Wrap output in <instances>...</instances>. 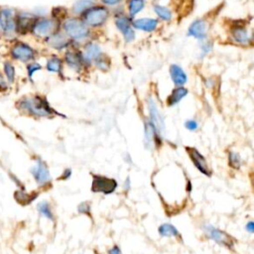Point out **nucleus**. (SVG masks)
<instances>
[{
	"instance_id": "1",
	"label": "nucleus",
	"mask_w": 254,
	"mask_h": 254,
	"mask_svg": "<svg viewBox=\"0 0 254 254\" xmlns=\"http://www.w3.org/2000/svg\"><path fill=\"white\" fill-rule=\"evenodd\" d=\"M16 109L23 115L34 118H46L55 114L48 100L39 94H26L15 102Z\"/></svg>"
},
{
	"instance_id": "2",
	"label": "nucleus",
	"mask_w": 254,
	"mask_h": 254,
	"mask_svg": "<svg viewBox=\"0 0 254 254\" xmlns=\"http://www.w3.org/2000/svg\"><path fill=\"white\" fill-rule=\"evenodd\" d=\"M5 58L9 59L13 63L26 64L30 62L36 61L37 51L29 43L21 39H17L8 43Z\"/></svg>"
},
{
	"instance_id": "3",
	"label": "nucleus",
	"mask_w": 254,
	"mask_h": 254,
	"mask_svg": "<svg viewBox=\"0 0 254 254\" xmlns=\"http://www.w3.org/2000/svg\"><path fill=\"white\" fill-rule=\"evenodd\" d=\"M17 9L9 6H0V21L2 25V40L11 43L19 39L16 25Z\"/></svg>"
},
{
	"instance_id": "4",
	"label": "nucleus",
	"mask_w": 254,
	"mask_h": 254,
	"mask_svg": "<svg viewBox=\"0 0 254 254\" xmlns=\"http://www.w3.org/2000/svg\"><path fill=\"white\" fill-rule=\"evenodd\" d=\"M57 26V20L54 18L38 17L32 25L29 34L37 39H42L45 41L48 37L56 32Z\"/></svg>"
},
{
	"instance_id": "5",
	"label": "nucleus",
	"mask_w": 254,
	"mask_h": 254,
	"mask_svg": "<svg viewBox=\"0 0 254 254\" xmlns=\"http://www.w3.org/2000/svg\"><path fill=\"white\" fill-rule=\"evenodd\" d=\"M35 163L30 169V173L40 188H47L51 185L52 178L47 163L40 157L35 158Z\"/></svg>"
},
{
	"instance_id": "6",
	"label": "nucleus",
	"mask_w": 254,
	"mask_h": 254,
	"mask_svg": "<svg viewBox=\"0 0 254 254\" xmlns=\"http://www.w3.org/2000/svg\"><path fill=\"white\" fill-rule=\"evenodd\" d=\"M202 230L204 231L205 235L215 241L217 244L224 246L228 249H233L235 244V239L233 236H231L229 233H227L224 230H221L209 223H205L202 226Z\"/></svg>"
},
{
	"instance_id": "7",
	"label": "nucleus",
	"mask_w": 254,
	"mask_h": 254,
	"mask_svg": "<svg viewBox=\"0 0 254 254\" xmlns=\"http://www.w3.org/2000/svg\"><path fill=\"white\" fill-rule=\"evenodd\" d=\"M63 30L66 36L74 40H82L89 34L87 26L82 21L75 18L64 20L63 23Z\"/></svg>"
},
{
	"instance_id": "8",
	"label": "nucleus",
	"mask_w": 254,
	"mask_h": 254,
	"mask_svg": "<svg viewBox=\"0 0 254 254\" xmlns=\"http://www.w3.org/2000/svg\"><path fill=\"white\" fill-rule=\"evenodd\" d=\"M118 184L116 180L108 178L102 175L92 174V183H91V191L100 192L104 194H110L115 191Z\"/></svg>"
},
{
	"instance_id": "9",
	"label": "nucleus",
	"mask_w": 254,
	"mask_h": 254,
	"mask_svg": "<svg viewBox=\"0 0 254 254\" xmlns=\"http://www.w3.org/2000/svg\"><path fill=\"white\" fill-rule=\"evenodd\" d=\"M108 17V10L103 6H91L83 12V23L86 26L97 27L102 25Z\"/></svg>"
},
{
	"instance_id": "10",
	"label": "nucleus",
	"mask_w": 254,
	"mask_h": 254,
	"mask_svg": "<svg viewBox=\"0 0 254 254\" xmlns=\"http://www.w3.org/2000/svg\"><path fill=\"white\" fill-rule=\"evenodd\" d=\"M37 18L38 16L36 15V13L24 10H17L16 25L19 37L25 36L30 33L31 27Z\"/></svg>"
},
{
	"instance_id": "11",
	"label": "nucleus",
	"mask_w": 254,
	"mask_h": 254,
	"mask_svg": "<svg viewBox=\"0 0 254 254\" xmlns=\"http://www.w3.org/2000/svg\"><path fill=\"white\" fill-rule=\"evenodd\" d=\"M186 152L188 153L190 161L194 165V167L204 176L211 177L212 170L207 164L206 159L203 157V155L195 148L193 147H186Z\"/></svg>"
},
{
	"instance_id": "12",
	"label": "nucleus",
	"mask_w": 254,
	"mask_h": 254,
	"mask_svg": "<svg viewBox=\"0 0 254 254\" xmlns=\"http://www.w3.org/2000/svg\"><path fill=\"white\" fill-rule=\"evenodd\" d=\"M148 103V110H149V114H150V122L154 125V127L156 128V130L158 131V133L161 135V133L164 132V119L161 116V113L157 107V104L155 102V100L150 97L147 100Z\"/></svg>"
},
{
	"instance_id": "13",
	"label": "nucleus",
	"mask_w": 254,
	"mask_h": 254,
	"mask_svg": "<svg viewBox=\"0 0 254 254\" xmlns=\"http://www.w3.org/2000/svg\"><path fill=\"white\" fill-rule=\"evenodd\" d=\"M0 70L8 84L12 87V85H14L17 81V69L15 63L7 58L3 59L0 64Z\"/></svg>"
},
{
	"instance_id": "14",
	"label": "nucleus",
	"mask_w": 254,
	"mask_h": 254,
	"mask_svg": "<svg viewBox=\"0 0 254 254\" xmlns=\"http://www.w3.org/2000/svg\"><path fill=\"white\" fill-rule=\"evenodd\" d=\"M160 134L150 121L145 122V145L147 148L158 146L161 143Z\"/></svg>"
},
{
	"instance_id": "15",
	"label": "nucleus",
	"mask_w": 254,
	"mask_h": 254,
	"mask_svg": "<svg viewBox=\"0 0 254 254\" xmlns=\"http://www.w3.org/2000/svg\"><path fill=\"white\" fill-rule=\"evenodd\" d=\"M115 25L117 29L122 33L126 42H131L135 38L134 31L131 27V23L129 19L125 16H120L115 20Z\"/></svg>"
},
{
	"instance_id": "16",
	"label": "nucleus",
	"mask_w": 254,
	"mask_h": 254,
	"mask_svg": "<svg viewBox=\"0 0 254 254\" xmlns=\"http://www.w3.org/2000/svg\"><path fill=\"white\" fill-rule=\"evenodd\" d=\"M206 32H207V24L203 20H194L189 27L188 33L190 36L202 40L206 37Z\"/></svg>"
},
{
	"instance_id": "17",
	"label": "nucleus",
	"mask_w": 254,
	"mask_h": 254,
	"mask_svg": "<svg viewBox=\"0 0 254 254\" xmlns=\"http://www.w3.org/2000/svg\"><path fill=\"white\" fill-rule=\"evenodd\" d=\"M65 36V34L56 31L54 34H52L45 40V43L53 49L62 50L67 45V39Z\"/></svg>"
},
{
	"instance_id": "18",
	"label": "nucleus",
	"mask_w": 254,
	"mask_h": 254,
	"mask_svg": "<svg viewBox=\"0 0 254 254\" xmlns=\"http://www.w3.org/2000/svg\"><path fill=\"white\" fill-rule=\"evenodd\" d=\"M131 25L137 30H141L144 32H153L157 29L158 20L154 18H140L135 19L131 23Z\"/></svg>"
},
{
	"instance_id": "19",
	"label": "nucleus",
	"mask_w": 254,
	"mask_h": 254,
	"mask_svg": "<svg viewBox=\"0 0 254 254\" xmlns=\"http://www.w3.org/2000/svg\"><path fill=\"white\" fill-rule=\"evenodd\" d=\"M170 75H171V78H172L173 82L177 86H183L186 83L187 79H188L186 72L178 64H171V66H170Z\"/></svg>"
},
{
	"instance_id": "20",
	"label": "nucleus",
	"mask_w": 254,
	"mask_h": 254,
	"mask_svg": "<svg viewBox=\"0 0 254 254\" xmlns=\"http://www.w3.org/2000/svg\"><path fill=\"white\" fill-rule=\"evenodd\" d=\"M188 94V89L183 86H178L177 88L173 89L171 94L167 98V104L169 106H174L178 104L186 95Z\"/></svg>"
},
{
	"instance_id": "21",
	"label": "nucleus",
	"mask_w": 254,
	"mask_h": 254,
	"mask_svg": "<svg viewBox=\"0 0 254 254\" xmlns=\"http://www.w3.org/2000/svg\"><path fill=\"white\" fill-rule=\"evenodd\" d=\"M231 37L239 44H246L250 39L248 31L243 26L233 27L231 30Z\"/></svg>"
},
{
	"instance_id": "22",
	"label": "nucleus",
	"mask_w": 254,
	"mask_h": 254,
	"mask_svg": "<svg viewBox=\"0 0 254 254\" xmlns=\"http://www.w3.org/2000/svg\"><path fill=\"white\" fill-rule=\"evenodd\" d=\"M39 195V192H27L25 190H19L15 192V199L23 204H30L32 201H34Z\"/></svg>"
},
{
	"instance_id": "23",
	"label": "nucleus",
	"mask_w": 254,
	"mask_h": 254,
	"mask_svg": "<svg viewBox=\"0 0 254 254\" xmlns=\"http://www.w3.org/2000/svg\"><path fill=\"white\" fill-rule=\"evenodd\" d=\"M64 62L70 68L79 69L82 60L79 54L75 52H66L64 55Z\"/></svg>"
},
{
	"instance_id": "24",
	"label": "nucleus",
	"mask_w": 254,
	"mask_h": 254,
	"mask_svg": "<svg viewBox=\"0 0 254 254\" xmlns=\"http://www.w3.org/2000/svg\"><path fill=\"white\" fill-rule=\"evenodd\" d=\"M158 232L162 237H181L177 227L171 223H163L158 227Z\"/></svg>"
},
{
	"instance_id": "25",
	"label": "nucleus",
	"mask_w": 254,
	"mask_h": 254,
	"mask_svg": "<svg viewBox=\"0 0 254 254\" xmlns=\"http://www.w3.org/2000/svg\"><path fill=\"white\" fill-rule=\"evenodd\" d=\"M45 67L50 72L59 73L62 70V68H63V62H62V60L59 57L52 56V57H50L47 60Z\"/></svg>"
},
{
	"instance_id": "26",
	"label": "nucleus",
	"mask_w": 254,
	"mask_h": 254,
	"mask_svg": "<svg viewBox=\"0 0 254 254\" xmlns=\"http://www.w3.org/2000/svg\"><path fill=\"white\" fill-rule=\"evenodd\" d=\"M37 211L39 212V214L41 216H44L45 218L49 219V220H54L55 219V216H54V213L52 211V208H51V204L49 201L47 200H42L40 201L37 206Z\"/></svg>"
},
{
	"instance_id": "27",
	"label": "nucleus",
	"mask_w": 254,
	"mask_h": 254,
	"mask_svg": "<svg viewBox=\"0 0 254 254\" xmlns=\"http://www.w3.org/2000/svg\"><path fill=\"white\" fill-rule=\"evenodd\" d=\"M101 55L100 47L96 44L90 43L85 47L84 50V59L88 61H95Z\"/></svg>"
},
{
	"instance_id": "28",
	"label": "nucleus",
	"mask_w": 254,
	"mask_h": 254,
	"mask_svg": "<svg viewBox=\"0 0 254 254\" xmlns=\"http://www.w3.org/2000/svg\"><path fill=\"white\" fill-rule=\"evenodd\" d=\"M25 67H26V74H27V78L31 81H33V78H34V75L36 72H38L39 70H41L43 68L42 64L40 63H38L37 61H33V62H30L28 64H25Z\"/></svg>"
},
{
	"instance_id": "29",
	"label": "nucleus",
	"mask_w": 254,
	"mask_h": 254,
	"mask_svg": "<svg viewBox=\"0 0 254 254\" xmlns=\"http://www.w3.org/2000/svg\"><path fill=\"white\" fill-rule=\"evenodd\" d=\"M128 12L130 16L137 15L145 6V0H128Z\"/></svg>"
},
{
	"instance_id": "30",
	"label": "nucleus",
	"mask_w": 254,
	"mask_h": 254,
	"mask_svg": "<svg viewBox=\"0 0 254 254\" xmlns=\"http://www.w3.org/2000/svg\"><path fill=\"white\" fill-rule=\"evenodd\" d=\"M154 12L164 21H170L172 19V11L168 7L156 4L154 5Z\"/></svg>"
},
{
	"instance_id": "31",
	"label": "nucleus",
	"mask_w": 254,
	"mask_h": 254,
	"mask_svg": "<svg viewBox=\"0 0 254 254\" xmlns=\"http://www.w3.org/2000/svg\"><path fill=\"white\" fill-rule=\"evenodd\" d=\"M91 6H92V3L89 0H78L73 4L72 12L75 14H80L86 11Z\"/></svg>"
},
{
	"instance_id": "32",
	"label": "nucleus",
	"mask_w": 254,
	"mask_h": 254,
	"mask_svg": "<svg viewBox=\"0 0 254 254\" xmlns=\"http://www.w3.org/2000/svg\"><path fill=\"white\" fill-rule=\"evenodd\" d=\"M241 163L242 162H241V158H240L239 154H237L233 151H230L228 153V164L231 168L238 170L241 167Z\"/></svg>"
},
{
	"instance_id": "33",
	"label": "nucleus",
	"mask_w": 254,
	"mask_h": 254,
	"mask_svg": "<svg viewBox=\"0 0 254 254\" xmlns=\"http://www.w3.org/2000/svg\"><path fill=\"white\" fill-rule=\"evenodd\" d=\"M77 211L81 214L88 215L91 219V206H90V201H82L77 205Z\"/></svg>"
},
{
	"instance_id": "34",
	"label": "nucleus",
	"mask_w": 254,
	"mask_h": 254,
	"mask_svg": "<svg viewBox=\"0 0 254 254\" xmlns=\"http://www.w3.org/2000/svg\"><path fill=\"white\" fill-rule=\"evenodd\" d=\"M94 62H95L96 66H97L98 68H100V69H107V68L109 67V65H110L109 61H108L107 59H103V58L101 57V55H100Z\"/></svg>"
},
{
	"instance_id": "35",
	"label": "nucleus",
	"mask_w": 254,
	"mask_h": 254,
	"mask_svg": "<svg viewBox=\"0 0 254 254\" xmlns=\"http://www.w3.org/2000/svg\"><path fill=\"white\" fill-rule=\"evenodd\" d=\"M11 88V86L8 84L6 79L4 78L1 70H0V93H6Z\"/></svg>"
},
{
	"instance_id": "36",
	"label": "nucleus",
	"mask_w": 254,
	"mask_h": 254,
	"mask_svg": "<svg viewBox=\"0 0 254 254\" xmlns=\"http://www.w3.org/2000/svg\"><path fill=\"white\" fill-rule=\"evenodd\" d=\"M185 126H186V128H187L188 130H190V131H194V130L197 129L198 124H197V122H196L195 120L190 119V120H187V121H186Z\"/></svg>"
},
{
	"instance_id": "37",
	"label": "nucleus",
	"mask_w": 254,
	"mask_h": 254,
	"mask_svg": "<svg viewBox=\"0 0 254 254\" xmlns=\"http://www.w3.org/2000/svg\"><path fill=\"white\" fill-rule=\"evenodd\" d=\"M71 174H72L71 170H70L69 168H67V169H65V170L63 172V174L58 178V180H59V181H66L67 179H69V178L71 177Z\"/></svg>"
},
{
	"instance_id": "38",
	"label": "nucleus",
	"mask_w": 254,
	"mask_h": 254,
	"mask_svg": "<svg viewBox=\"0 0 254 254\" xmlns=\"http://www.w3.org/2000/svg\"><path fill=\"white\" fill-rule=\"evenodd\" d=\"M108 254H122V251L118 245H114L111 249L108 250Z\"/></svg>"
},
{
	"instance_id": "39",
	"label": "nucleus",
	"mask_w": 254,
	"mask_h": 254,
	"mask_svg": "<svg viewBox=\"0 0 254 254\" xmlns=\"http://www.w3.org/2000/svg\"><path fill=\"white\" fill-rule=\"evenodd\" d=\"M130 188H131L130 178L127 177L126 180H125V182H124V184H123V190H124V191H128V190H130Z\"/></svg>"
},
{
	"instance_id": "40",
	"label": "nucleus",
	"mask_w": 254,
	"mask_h": 254,
	"mask_svg": "<svg viewBox=\"0 0 254 254\" xmlns=\"http://www.w3.org/2000/svg\"><path fill=\"white\" fill-rule=\"evenodd\" d=\"M245 229H246L249 233H253V231H254V225H253V221H252V220H250V221H248V222L246 223Z\"/></svg>"
},
{
	"instance_id": "41",
	"label": "nucleus",
	"mask_w": 254,
	"mask_h": 254,
	"mask_svg": "<svg viewBox=\"0 0 254 254\" xmlns=\"http://www.w3.org/2000/svg\"><path fill=\"white\" fill-rule=\"evenodd\" d=\"M121 1L122 0H101V2L105 5H116Z\"/></svg>"
},
{
	"instance_id": "42",
	"label": "nucleus",
	"mask_w": 254,
	"mask_h": 254,
	"mask_svg": "<svg viewBox=\"0 0 254 254\" xmlns=\"http://www.w3.org/2000/svg\"><path fill=\"white\" fill-rule=\"evenodd\" d=\"M0 40H2V25H1V21H0Z\"/></svg>"
},
{
	"instance_id": "43",
	"label": "nucleus",
	"mask_w": 254,
	"mask_h": 254,
	"mask_svg": "<svg viewBox=\"0 0 254 254\" xmlns=\"http://www.w3.org/2000/svg\"><path fill=\"white\" fill-rule=\"evenodd\" d=\"M1 62H2V59H1V57H0V64H1Z\"/></svg>"
},
{
	"instance_id": "44",
	"label": "nucleus",
	"mask_w": 254,
	"mask_h": 254,
	"mask_svg": "<svg viewBox=\"0 0 254 254\" xmlns=\"http://www.w3.org/2000/svg\"><path fill=\"white\" fill-rule=\"evenodd\" d=\"M89 1H90V0H89Z\"/></svg>"
}]
</instances>
